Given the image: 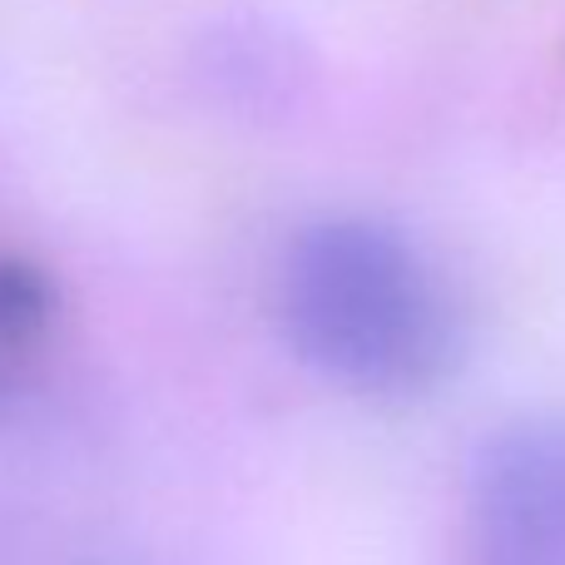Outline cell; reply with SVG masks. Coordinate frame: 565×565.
<instances>
[{"label":"cell","instance_id":"obj_1","mask_svg":"<svg viewBox=\"0 0 565 565\" xmlns=\"http://www.w3.org/2000/svg\"><path fill=\"white\" fill-rule=\"evenodd\" d=\"M278 318L302 367L372 402L431 392L461 348L447 278L397 224L367 214H328L292 234Z\"/></svg>","mask_w":565,"mask_h":565},{"label":"cell","instance_id":"obj_2","mask_svg":"<svg viewBox=\"0 0 565 565\" xmlns=\"http://www.w3.org/2000/svg\"><path fill=\"white\" fill-rule=\"evenodd\" d=\"M461 565H565V412L516 417L477 447Z\"/></svg>","mask_w":565,"mask_h":565},{"label":"cell","instance_id":"obj_3","mask_svg":"<svg viewBox=\"0 0 565 565\" xmlns=\"http://www.w3.org/2000/svg\"><path fill=\"white\" fill-rule=\"evenodd\" d=\"M55 328V288L35 264L0 254V407L30 387L40 352Z\"/></svg>","mask_w":565,"mask_h":565}]
</instances>
